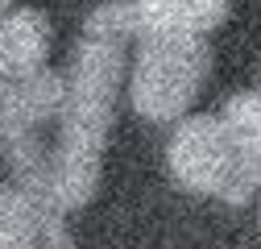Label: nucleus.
Wrapping results in <instances>:
<instances>
[{
  "mask_svg": "<svg viewBox=\"0 0 261 249\" xmlns=\"http://www.w3.org/2000/svg\"><path fill=\"white\" fill-rule=\"evenodd\" d=\"M120 38L83 34L75 67L67 75V100L58 116V141L50 145V195L54 212H75L95 195L100 183V154L108 141L112 104L124 75Z\"/></svg>",
  "mask_w": 261,
  "mask_h": 249,
  "instance_id": "f257e3e1",
  "label": "nucleus"
},
{
  "mask_svg": "<svg viewBox=\"0 0 261 249\" xmlns=\"http://www.w3.org/2000/svg\"><path fill=\"white\" fill-rule=\"evenodd\" d=\"M62 100L67 79L46 67L21 79H0V145L17 187L42 204L50 195V145L42 141V129L62 116Z\"/></svg>",
  "mask_w": 261,
  "mask_h": 249,
  "instance_id": "f03ea898",
  "label": "nucleus"
},
{
  "mask_svg": "<svg viewBox=\"0 0 261 249\" xmlns=\"http://www.w3.org/2000/svg\"><path fill=\"white\" fill-rule=\"evenodd\" d=\"M212 71V50L203 38L191 34H145L133 79H128V96L133 108L145 120H178L187 116L191 100L199 96V87Z\"/></svg>",
  "mask_w": 261,
  "mask_h": 249,
  "instance_id": "7ed1b4c3",
  "label": "nucleus"
},
{
  "mask_svg": "<svg viewBox=\"0 0 261 249\" xmlns=\"http://www.w3.org/2000/svg\"><path fill=\"white\" fill-rule=\"evenodd\" d=\"M166 158H170L174 179L187 191L220 195L228 204H245L253 195L245 175H241L237 145H232L220 116H187L170 137Z\"/></svg>",
  "mask_w": 261,
  "mask_h": 249,
  "instance_id": "20e7f679",
  "label": "nucleus"
},
{
  "mask_svg": "<svg viewBox=\"0 0 261 249\" xmlns=\"http://www.w3.org/2000/svg\"><path fill=\"white\" fill-rule=\"evenodd\" d=\"M58 216L38 195L0 183V249H75Z\"/></svg>",
  "mask_w": 261,
  "mask_h": 249,
  "instance_id": "39448f33",
  "label": "nucleus"
},
{
  "mask_svg": "<svg viewBox=\"0 0 261 249\" xmlns=\"http://www.w3.org/2000/svg\"><path fill=\"white\" fill-rule=\"evenodd\" d=\"M50 21L38 9H21L0 17V79H21L46 67Z\"/></svg>",
  "mask_w": 261,
  "mask_h": 249,
  "instance_id": "423d86ee",
  "label": "nucleus"
},
{
  "mask_svg": "<svg viewBox=\"0 0 261 249\" xmlns=\"http://www.w3.org/2000/svg\"><path fill=\"white\" fill-rule=\"evenodd\" d=\"M137 34H191L203 38L228 17V0H133Z\"/></svg>",
  "mask_w": 261,
  "mask_h": 249,
  "instance_id": "0eeeda50",
  "label": "nucleus"
},
{
  "mask_svg": "<svg viewBox=\"0 0 261 249\" xmlns=\"http://www.w3.org/2000/svg\"><path fill=\"white\" fill-rule=\"evenodd\" d=\"M228 137L237 145V158H241V175L249 183V191L261 187V91L257 96H232L220 112Z\"/></svg>",
  "mask_w": 261,
  "mask_h": 249,
  "instance_id": "6e6552de",
  "label": "nucleus"
},
{
  "mask_svg": "<svg viewBox=\"0 0 261 249\" xmlns=\"http://www.w3.org/2000/svg\"><path fill=\"white\" fill-rule=\"evenodd\" d=\"M5 9H9V0H0V13H5Z\"/></svg>",
  "mask_w": 261,
  "mask_h": 249,
  "instance_id": "1a4fd4ad",
  "label": "nucleus"
}]
</instances>
